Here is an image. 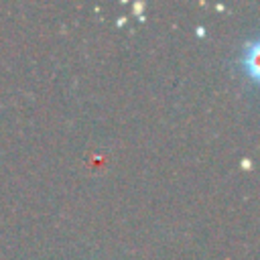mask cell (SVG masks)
Instances as JSON below:
<instances>
[{
    "label": "cell",
    "mask_w": 260,
    "mask_h": 260,
    "mask_svg": "<svg viewBox=\"0 0 260 260\" xmlns=\"http://www.w3.org/2000/svg\"><path fill=\"white\" fill-rule=\"evenodd\" d=\"M244 71L250 75V79H258V43H252L248 49H244Z\"/></svg>",
    "instance_id": "cell-1"
}]
</instances>
